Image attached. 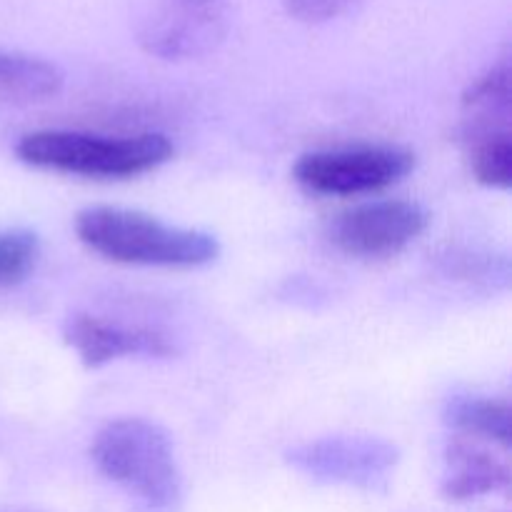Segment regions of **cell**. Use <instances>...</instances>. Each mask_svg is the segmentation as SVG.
Segmentation results:
<instances>
[{
    "label": "cell",
    "mask_w": 512,
    "mask_h": 512,
    "mask_svg": "<svg viewBox=\"0 0 512 512\" xmlns=\"http://www.w3.org/2000/svg\"><path fill=\"white\" fill-rule=\"evenodd\" d=\"M75 235L100 258L143 268H203L220 255L218 240L205 230L178 228L153 215L110 205L80 210Z\"/></svg>",
    "instance_id": "obj_1"
},
{
    "label": "cell",
    "mask_w": 512,
    "mask_h": 512,
    "mask_svg": "<svg viewBox=\"0 0 512 512\" xmlns=\"http://www.w3.org/2000/svg\"><path fill=\"white\" fill-rule=\"evenodd\" d=\"M173 153L163 133L100 135L48 128L25 133L15 145L18 160L30 168L95 180L138 178L168 163Z\"/></svg>",
    "instance_id": "obj_2"
},
{
    "label": "cell",
    "mask_w": 512,
    "mask_h": 512,
    "mask_svg": "<svg viewBox=\"0 0 512 512\" xmlns=\"http://www.w3.org/2000/svg\"><path fill=\"white\" fill-rule=\"evenodd\" d=\"M90 460L105 480L138 498L150 512H170L183 498L175 445L158 423L118 418L105 423L90 443Z\"/></svg>",
    "instance_id": "obj_3"
},
{
    "label": "cell",
    "mask_w": 512,
    "mask_h": 512,
    "mask_svg": "<svg viewBox=\"0 0 512 512\" xmlns=\"http://www.w3.org/2000/svg\"><path fill=\"white\" fill-rule=\"evenodd\" d=\"M413 168L415 155L398 145H348L300 155L293 178L313 195L355 198L400 183Z\"/></svg>",
    "instance_id": "obj_4"
},
{
    "label": "cell",
    "mask_w": 512,
    "mask_h": 512,
    "mask_svg": "<svg viewBox=\"0 0 512 512\" xmlns=\"http://www.w3.org/2000/svg\"><path fill=\"white\" fill-rule=\"evenodd\" d=\"M428 228V213L410 200H373L335 215L328 238L353 258H393Z\"/></svg>",
    "instance_id": "obj_5"
},
{
    "label": "cell",
    "mask_w": 512,
    "mask_h": 512,
    "mask_svg": "<svg viewBox=\"0 0 512 512\" xmlns=\"http://www.w3.org/2000/svg\"><path fill=\"white\" fill-rule=\"evenodd\" d=\"M225 35V18L215 0H170L140 28L145 53L160 60H190L215 50Z\"/></svg>",
    "instance_id": "obj_6"
},
{
    "label": "cell",
    "mask_w": 512,
    "mask_h": 512,
    "mask_svg": "<svg viewBox=\"0 0 512 512\" xmlns=\"http://www.w3.org/2000/svg\"><path fill=\"white\" fill-rule=\"evenodd\" d=\"M65 343L85 368H103L120 358H170L175 353L168 335L143 325H123L90 313L65 320Z\"/></svg>",
    "instance_id": "obj_7"
},
{
    "label": "cell",
    "mask_w": 512,
    "mask_h": 512,
    "mask_svg": "<svg viewBox=\"0 0 512 512\" xmlns=\"http://www.w3.org/2000/svg\"><path fill=\"white\" fill-rule=\"evenodd\" d=\"M290 458L313 478L358 488H378L388 480L390 468L395 465L390 445L365 438L318 440L290 453Z\"/></svg>",
    "instance_id": "obj_8"
},
{
    "label": "cell",
    "mask_w": 512,
    "mask_h": 512,
    "mask_svg": "<svg viewBox=\"0 0 512 512\" xmlns=\"http://www.w3.org/2000/svg\"><path fill=\"white\" fill-rule=\"evenodd\" d=\"M510 465L468 438H455L445 453L443 495L453 503L485 498L510 488Z\"/></svg>",
    "instance_id": "obj_9"
},
{
    "label": "cell",
    "mask_w": 512,
    "mask_h": 512,
    "mask_svg": "<svg viewBox=\"0 0 512 512\" xmlns=\"http://www.w3.org/2000/svg\"><path fill=\"white\" fill-rule=\"evenodd\" d=\"M512 85L508 58L470 83L463 95V138L465 145L475 140L510 135Z\"/></svg>",
    "instance_id": "obj_10"
},
{
    "label": "cell",
    "mask_w": 512,
    "mask_h": 512,
    "mask_svg": "<svg viewBox=\"0 0 512 512\" xmlns=\"http://www.w3.org/2000/svg\"><path fill=\"white\" fill-rule=\"evenodd\" d=\"M445 420L460 433V438L475 443H490L510 450L512 443V410L508 400L468 395L450 400Z\"/></svg>",
    "instance_id": "obj_11"
},
{
    "label": "cell",
    "mask_w": 512,
    "mask_h": 512,
    "mask_svg": "<svg viewBox=\"0 0 512 512\" xmlns=\"http://www.w3.org/2000/svg\"><path fill=\"white\" fill-rule=\"evenodd\" d=\"M63 73L58 65L25 53L0 50V95L20 100H43L58 95Z\"/></svg>",
    "instance_id": "obj_12"
},
{
    "label": "cell",
    "mask_w": 512,
    "mask_h": 512,
    "mask_svg": "<svg viewBox=\"0 0 512 512\" xmlns=\"http://www.w3.org/2000/svg\"><path fill=\"white\" fill-rule=\"evenodd\" d=\"M470 170L475 180L490 190H508L512 185V138L498 135L468 145Z\"/></svg>",
    "instance_id": "obj_13"
},
{
    "label": "cell",
    "mask_w": 512,
    "mask_h": 512,
    "mask_svg": "<svg viewBox=\"0 0 512 512\" xmlns=\"http://www.w3.org/2000/svg\"><path fill=\"white\" fill-rule=\"evenodd\" d=\"M40 258V240L33 230H0V288L20 283Z\"/></svg>",
    "instance_id": "obj_14"
},
{
    "label": "cell",
    "mask_w": 512,
    "mask_h": 512,
    "mask_svg": "<svg viewBox=\"0 0 512 512\" xmlns=\"http://www.w3.org/2000/svg\"><path fill=\"white\" fill-rule=\"evenodd\" d=\"M288 13L303 23H328L343 15L355 0H283Z\"/></svg>",
    "instance_id": "obj_15"
}]
</instances>
